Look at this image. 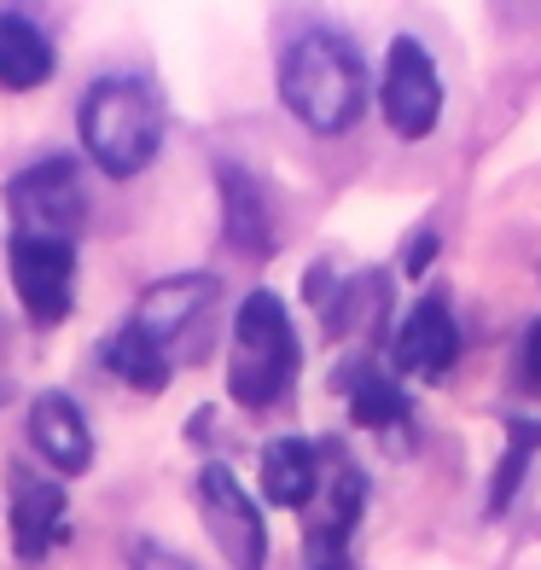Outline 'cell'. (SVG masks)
I'll return each instance as SVG.
<instances>
[{
  "mask_svg": "<svg viewBox=\"0 0 541 570\" xmlns=\"http://www.w3.org/2000/svg\"><path fill=\"white\" fill-rule=\"evenodd\" d=\"M198 518L210 541L222 548V559L234 570H268V524H263V507L245 495V483L227 472L222 460H210L198 472Z\"/></svg>",
  "mask_w": 541,
  "mask_h": 570,
  "instance_id": "obj_5",
  "label": "cell"
},
{
  "mask_svg": "<svg viewBox=\"0 0 541 570\" xmlns=\"http://www.w3.org/2000/svg\"><path fill=\"white\" fill-rule=\"evenodd\" d=\"M321 489V449L308 436H279L263 449V495L274 507H308Z\"/></svg>",
  "mask_w": 541,
  "mask_h": 570,
  "instance_id": "obj_13",
  "label": "cell"
},
{
  "mask_svg": "<svg viewBox=\"0 0 541 570\" xmlns=\"http://www.w3.org/2000/svg\"><path fill=\"white\" fill-rule=\"evenodd\" d=\"M506 460H501V472H495V483H489V512H506L512 507V489L524 483V472H530V454L541 449V420H506Z\"/></svg>",
  "mask_w": 541,
  "mask_h": 570,
  "instance_id": "obj_17",
  "label": "cell"
},
{
  "mask_svg": "<svg viewBox=\"0 0 541 570\" xmlns=\"http://www.w3.org/2000/svg\"><path fill=\"white\" fill-rule=\"evenodd\" d=\"M222 216H227V245L245 256H268L274 250V204L263 193V180L239 164H222Z\"/></svg>",
  "mask_w": 541,
  "mask_h": 570,
  "instance_id": "obj_11",
  "label": "cell"
},
{
  "mask_svg": "<svg viewBox=\"0 0 541 570\" xmlns=\"http://www.w3.org/2000/svg\"><path fill=\"white\" fill-rule=\"evenodd\" d=\"M378 106H384V122L402 140H425L436 128V117H443V82H436V65L414 36H396L391 53H384Z\"/></svg>",
  "mask_w": 541,
  "mask_h": 570,
  "instance_id": "obj_7",
  "label": "cell"
},
{
  "mask_svg": "<svg viewBox=\"0 0 541 570\" xmlns=\"http://www.w3.org/2000/svg\"><path fill=\"white\" fill-rule=\"evenodd\" d=\"M338 391L350 396V413H355V425H367V431H391L407 420V396H402V384L391 373H378L373 361H355V367H338Z\"/></svg>",
  "mask_w": 541,
  "mask_h": 570,
  "instance_id": "obj_15",
  "label": "cell"
},
{
  "mask_svg": "<svg viewBox=\"0 0 541 570\" xmlns=\"http://www.w3.org/2000/svg\"><path fill=\"white\" fill-rule=\"evenodd\" d=\"M59 535H65V489L59 483H36V478H18V501H12L18 559L36 564Z\"/></svg>",
  "mask_w": 541,
  "mask_h": 570,
  "instance_id": "obj_14",
  "label": "cell"
},
{
  "mask_svg": "<svg viewBox=\"0 0 541 570\" xmlns=\"http://www.w3.org/2000/svg\"><path fill=\"white\" fill-rule=\"evenodd\" d=\"M135 570H193V564H180V559H169L158 541H135Z\"/></svg>",
  "mask_w": 541,
  "mask_h": 570,
  "instance_id": "obj_18",
  "label": "cell"
},
{
  "mask_svg": "<svg viewBox=\"0 0 541 570\" xmlns=\"http://www.w3.org/2000/svg\"><path fill=\"white\" fill-rule=\"evenodd\" d=\"M524 379H530V391H541V321L530 326V344H524Z\"/></svg>",
  "mask_w": 541,
  "mask_h": 570,
  "instance_id": "obj_19",
  "label": "cell"
},
{
  "mask_svg": "<svg viewBox=\"0 0 541 570\" xmlns=\"http://www.w3.org/2000/svg\"><path fill=\"white\" fill-rule=\"evenodd\" d=\"M279 99L315 135H344L367 106V65L338 30H303L279 53Z\"/></svg>",
  "mask_w": 541,
  "mask_h": 570,
  "instance_id": "obj_1",
  "label": "cell"
},
{
  "mask_svg": "<svg viewBox=\"0 0 541 570\" xmlns=\"http://www.w3.org/2000/svg\"><path fill=\"white\" fill-rule=\"evenodd\" d=\"M454 361H460V321H454L449 297L431 292L402 315L396 338H391V367L407 373V379L436 384V379L454 373Z\"/></svg>",
  "mask_w": 541,
  "mask_h": 570,
  "instance_id": "obj_8",
  "label": "cell"
},
{
  "mask_svg": "<svg viewBox=\"0 0 541 570\" xmlns=\"http://www.w3.org/2000/svg\"><path fill=\"white\" fill-rule=\"evenodd\" d=\"M76 128H82L88 158L111 180H128L164 146V99L146 76H106V82H94L82 94Z\"/></svg>",
  "mask_w": 541,
  "mask_h": 570,
  "instance_id": "obj_2",
  "label": "cell"
},
{
  "mask_svg": "<svg viewBox=\"0 0 541 570\" xmlns=\"http://www.w3.org/2000/svg\"><path fill=\"white\" fill-rule=\"evenodd\" d=\"M12 263V292L23 303L30 326H65L76 303V245L65 239H36V233H12L7 245Z\"/></svg>",
  "mask_w": 541,
  "mask_h": 570,
  "instance_id": "obj_6",
  "label": "cell"
},
{
  "mask_svg": "<svg viewBox=\"0 0 541 570\" xmlns=\"http://www.w3.org/2000/svg\"><path fill=\"white\" fill-rule=\"evenodd\" d=\"M30 443L36 454L53 465L65 478H82L94 465V436H88V420L65 391H41L36 407H30Z\"/></svg>",
  "mask_w": 541,
  "mask_h": 570,
  "instance_id": "obj_9",
  "label": "cell"
},
{
  "mask_svg": "<svg viewBox=\"0 0 541 570\" xmlns=\"http://www.w3.org/2000/svg\"><path fill=\"white\" fill-rule=\"evenodd\" d=\"M7 210H12V233H36V239L70 245V233L88 216L82 175H76L70 158H41L7 180Z\"/></svg>",
  "mask_w": 541,
  "mask_h": 570,
  "instance_id": "obj_4",
  "label": "cell"
},
{
  "mask_svg": "<svg viewBox=\"0 0 541 570\" xmlns=\"http://www.w3.org/2000/svg\"><path fill=\"white\" fill-rule=\"evenodd\" d=\"M210 303H216V279H210V274H180V279H158V285H151L128 321H135L146 338H158L164 350H175V338H180V332H187Z\"/></svg>",
  "mask_w": 541,
  "mask_h": 570,
  "instance_id": "obj_10",
  "label": "cell"
},
{
  "mask_svg": "<svg viewBox=\"0 0 541 570\" xmlns=\"http://www.w3.org/2000/svg\"><path fill=\"white\" fill-rule=\"evenodd\" d=\"M297 361H303V344H297V326L286 315V303L274 292H250L234 315V350H227V396L239 407L263 413L274 407L279 396L292 391L297 379Z\"/></svg>",
  "mask_w": 541,
  "mask_h": 570,
  "instance_id": "obj_3",
  "label": "cell"
},
{
  "mask_svg": "<svg viewBox=\"0 0 541 570\" xmlns=\"http://www.w3.org/2000/svg\"><path fill=\"white\" fill-rule=\"evenodd\" d=\"M106 367H111L122 384H135V391L158 396L164 384H169V350H164L158 338H146L135 321H122V326L111 332V344H106Z\"/></svg>",
  "mask_w": 541,
  "mask_h": 570,
  "instance_id": "obj_16",
  "label": "cell"
},
{
  "mask_svg": "<svg viewBox=\"0 0 541 570\" xmlns=\"http://www.w3.org/2000/svg\"><path fill=\"white\" fill-rule=\"evenodd\" d=\"M59 53H53V36L41 30L36 18L23 12H0V88L12 94H30L53 76Z\"/></svg>",
  "mask_w": 541,
  "mask_h": 570,
  "instance_id": "obj_12",
  "label": "cell"
},
{
  "mask_svg": "<svg viewBox=\"0 0 541 570\" xmlns=\"http://www.w3.org/2000/svg\"><path fill=\"white\" fill-rule=\"evenodd\" d=\"M315 570H350V564H344V553H338V559H315Z\"/></svg>",
  "mask_w": 541,
  "mask_h": 570,
  "instance_id": "obj_20",
  "label": "cell"
}]
</instances>
